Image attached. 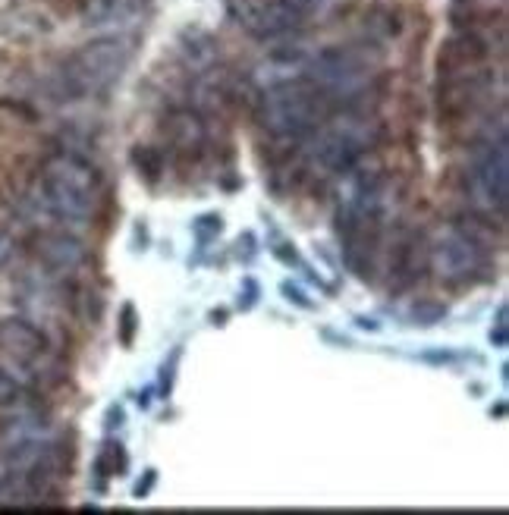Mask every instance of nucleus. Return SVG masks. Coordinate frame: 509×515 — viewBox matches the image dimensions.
Returning a JSON list of instances; mask_svg holds the SVG:
<instances>
[{"label": "nucleus", "mask_w": 509, "mask_h": 515, "mask_svg": "<svg viewBox=\"0 0 509 515\" xmlns=\"http://www.w3.org/2000/svg\"><path fill=\"white\" fill-rule=\"evenodd\" d=\"M35 252H38V261L48 267L51 274H60V277L76 274L79 267L85 264V245H82V239L73 236V233H63V230L38 236Z\"/></svg>", "instance_id": "nucleus-9"}, {"label": "nucleus", "mask_w": 509, "mask_h": 515, "mask_svg": "<svg viewBox=\"0 0 509 515\" xmlns=\"http://www.w3.org/2000/svg\"><path fill=\"white\" fill-rule=\"evenodd\" d=\"M98 192H101V173L82 154L57 151L44 161L38 179V201L51 217L85 220L95 211Z\"/></svg>", "instance_id": "nucleus-2"}, {"label": "nucleus", "mask_w": 509, "mask_h": 515, "mask_svg": "<svg viewBox=\"0 0 509 515\" xmlns=\"http://www.w3.org/2000/svg\"><path fill=\"white\" fill-rule=\"evenodd\" d=\"M230 16L258 41H274L299 26L302 10L293 0H230Z\"/></svg>", "instance_id": "nucleus-7"}, {"label": "nucleus", "mask_w": 509, "mask_h": 515, "mask_svg": "<svg viewBox=\"0 0 509 515\" xmlns=\"http://www.w3.org/2000/svg\"><path fill=\"white\" fill-rule=\"evenodd\" d=\"M129 57H132V48L123 35H104V38L88 41L60 66L57 92L66 101L104 92L107 85H114L123 76Z\"/></svg>", "instance_id": "nucleus-3"}, {"label": "nucleus", "mask_w": 509, "mask_h": 515, "mask_svg": "<svg viewBox=\"0 0 509 515\" xmlns=\"http://www.w3.org/2000/svg\"><path fill=\"white\" fill-rule=\"evenodd\" d=\"M13 258V239L7 233H0V264H7Z\"/></svg>", "instance_id": "nucleus-19"}, {"label": "nucleus", "mask_w": 509, "mask_h": 515, "mask_svg": "<svg viewBox=\"0 0 509 515\" xmlns=\"http://www.w3.org/2000/svg\"><path fill=\"white\" fill-rule=\"evenodd\" d=\"M327 110H330V95L321 92L312 79H290V82H277L258 98L255 120L271 139L296 145L305 136H312L318 123L327 117Z\"/></svg>", "instance_id": "nucleus-1"}, {"label": "nucleus", "mask_w": 509, "mask_h": 515, "mask_svg": "<svg viewBox=\"0 0 509 515\" xmlns=\"http://www.w3.org/2000/svg\"><path fill=\"white\" fill-rule=\"evenodd\" d=\"M217 230H220V217H202V220L195 223V233L202 236V239H205L208 233H217Z\"/></svg>", "instance_id": "nucleus-17"}, {"label": "nucleus", "mask_w": 509, "mask_h": 515, "mask_svg": "<svg viewBox=\"0 0 509 515\" xmlns=\"http://www.w3.org/2000/svg\"><path fill=\"white\" fill-rule=\"evenodd\" d=\"M428 261L440 280L456 286V283H469L475 274H481L484 264H488V255H484V245L475 233L453 227L431 242Z\"/></svg>", "instance_id": "nucleus-6"}, {"label": "nucleus", "mask_w": 509, "mask_h": 515, "mask_svg": "<svg viewBox=\"0 0 509 515\" xmlns=\"http://www.w3.org/2000/svg\"><path fill=\"white\" fill-rule=\"evenodd\" d=\"M491 337H494V333H491ZM494 343L497 346L506 343V308H500V315H497V337H494Z\"/></svg>", "instance_id": "nucleus-20"}, {"label": "nucleus", "mask_w": 509, "mask_h": 515, "mask_svg": "<svg viewBox=\"0 0 509 515\" xmlns=\"http://www.w3.org/2000/svg\"><path fill=\"white\" fill-rule=\"evenodd\" d=\"M132 337H136V308L123 305V315H120V340H123V346H132Z\"/></svg>", "instance_id": "nucleus-16"}, {"label": "nucleus", "mask_w": 509, "mask_h": 515, "mask_svg": "<svg viewBox=\"0 0 509 515\" xmlns=\"http://www.w3.org/2000/svg\"><path fill=\"white\" fill-rule=\"evenodd\" d=\"M444 318H447V305L431 302V299H422L409 308V324L415 327H437Z\"/></svg>", "instance_id": "nucleus-14"}, {"label": "nucleus", "mask_w": 509, "mask_h": 515, "mask_svg": "<svg viewBox=\"0 0 509 515\" xmlns=\"http://www.w3.org/2000/svg\"><path fill=\"white\" fill-rule=\"evenodd\" d=\"M371 145V132L365 120L346 117L334 126H327L312 145V161L330 176H343L349 170H356L362 161V154Z\"/></svg>", "instance_id": "nucleus-5"}, {"label": "nucleus", "mask_w": 509, "mask_h": 515, "mask_svg": "<svg viewBox=\"0 0 509 515\" xmlns=\"http://www.w3.org/2000/svg\"><path fill=\"white\" fill-rule=\"evenodd\" d=\"M132 164H136L139 176H145L148 183H158V179L164 176V154H161V148L136 145V148H132Z\"/></svg>", "instance_id": "nucleus-13"}, {"label": "nucleus", "mask_w": 509, "mask_h": 515, "mask_svg": "<svg viewBox=\"0 0 509 515\" xmlns=\"http://www.w3.org/2000/svg\"><path fill=\"white\" fill-rule=\"evenodd\" d=\"M164 136L176 154H198L208 142V126L192 107H173L164 120Z\"/></svg>", "instance_id": "nucleus-11"}, {"label": "nucleus", "mask_w": 509, "mask_h": 515, "mask_svg": "<svg viewBox=\"0 0 509 515\" xmlns=\"http://www.w3.org/2000/svg\"><path fill=\"white\" fill-rule=\"evenodd\" d=\"M0 349L7 352V358H16L22 365H35L48 352V337L29 321L7 318L0 321Z\"/></svg>", "instance_id": "nucleus-10"}, {"label": "nucleus", "mask_w": 509, "mask_h": 515, "mask_svg": "<svg viewBox=\"0 0 509 515\" xmlns=\"http://www.w3.org/2000/svg\"><path fill=\"white\" fill-rule=\"evenodd\" d=\"M145 0H88L85 7V16L92 22H120V19H129L142 10Z\"/></svg>", "instance_id": "nucleus-12"}, {"label": "nucleus", "mask_w": 509, "mask_h": 515, "mask_svg": "<svg viewBox=\"0 0 509 515\" xmlns=\"http://www.w3.org/2000/svg\"><path fill=\"white\" fill-rule=\"evenodd\" d=\"M283 296H290V302H296V305H302V308H312V302H308L299 289H293L290 283H283Z\"/></svg>", "instance_id": "nucleus-18"}, {"label": "nucleus", "mask_w": 509, "mask_h": 515, "mask_svg": "<svg viewBox=\"0 0 509 515\" xmlns=\"http://www.w3.org/2000/svg\"><path fill=\"white\" fill-rule=\"evenodd\" d=\"M365 76V57L352 48H324L312 66H308V76L321 92H327L330 98L352 92Z\"/></svg>", "instance_id": "nucleus-8"}, {"label": "nucleus", "mask_w": 509, "mask_h": 515, "mask_svg": "<svg viewBox=\"0 0 509 515\" xmlns=\"http://www.w3.org/2000/svg\"><path fill=\"white\" fill-rule=\"evenodd\" d=\"M469 198L472 208L488 220H503L509 205V148L506 129L494 136V129L481 139L469 170Z\"/></svg>", "instance_id": "nucleus-4"}, {"label": "nucleus", "mask_w": 509, "mask_h": 515, "mask_svg": "<svg viewBox=\"0 0 509 515\" xmlns=\"http://www.w3.org/2000/svg\"><path fill=\"white\" fill-rule=\"evenodd\" d=\"M95 468H98L101 478H114L117 472H123V468H126L123 446L120 443H107L104 450H101V456H98V462H95Z\"/></svg>", "instance_id": "nucleus-15"}]
</instances>
